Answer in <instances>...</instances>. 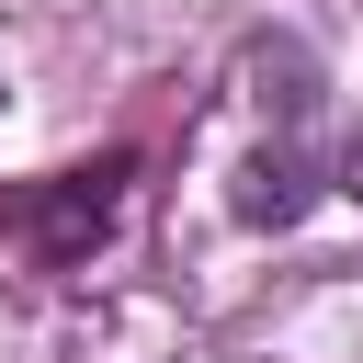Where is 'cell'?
<instances>
[{
	"mask_svg": "<svg viewBox=\"0 0 363 363\" xmlns=\"http://www.w3.org/2000/svg\"><path fill=\"white\" fill-rule=\"evenodd\" d=\"M238 147H227V216L238 227H306V204L329 193V79L295 34H250L238 45V102H227Z\"/></svg>",
	"mask_w": 363,
	"mask_h": 363,
	"instance_id": "1",
	"label": "cell"
},
{
	"mask_svg": "<svg viewBox=\"0 0 363 363\" xmlns=\"http://www.w3.org/2000/svg\"><path fill=\"white\" fill-rule=\"evenodd\" d=\"M125 182H136V159H125V147H102L91 170H45L34 193H11V204H0V227H11L45 272H91V261H102V238L125 227Z\"/></svg>",
	"mask_w": 363,
	"mask_h": 363,
	"instance_id": "2",
	"label": "cell"
},
{
	"mask_svg": "<svg viewBox=\"0 0 363 363\" xmlns=\"http://www.w3.org/2000/svg\"><path fill=\"white\" fill-rule=\"evenodd\" d=\"M352 182H363V136H352Z\"/></svg>",
	"mask_w": 363,
	"mask_h": 363,
	"instance_id": "3",
	"label": "cell"
}]
</instances>
